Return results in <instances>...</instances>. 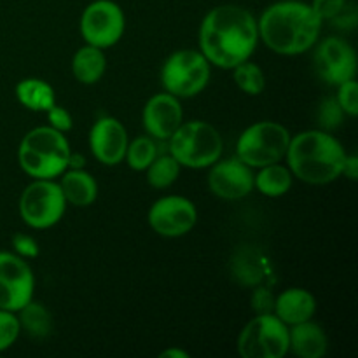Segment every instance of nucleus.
Instances as JSON below:
<instances>
[{
  "label": "nucleus",
  "mask_w": 358,
  "mask_h": 358,
  "mask_svg": "<svg viewBox=\"0 0 358 358\" xmlns=\"http://www.w3.org/2000/svg\"><path fill=\"white\" fill-rule=\"evenodd\" d=\"M69 166H72V168H84V157H83V156H77V154L70 152Z\"/></svg>",
  "instance_id": "36"
},
{
  "label": "nucleus",
  "mask_w": 358,
  "mask_h": 358,
  "mask_svg": "<svg viewBox=\"0 0 358 358\" xmlns=\"http://www.w3.org/2000/svg\"><path fill=\"white\" fill-rule=\"evenodd\" d=\"M184 112L177 96L170 93L154 94L143 107V128L157 140H168L182 124Z\"/></svg>",
  "instance_id": "16"
},
{
  "label": "nucleus",
  "mask_w": 358,
  "mask_h": 358,
  "mask_svg": "<svg viewBox=\"0 0 358 358\" xmlns=\"http://www.w3.org/2000/svg\"><path fill=\"white\" fill-rule=\"evenodd\" d=\"M315 69L324 83L339 86L346 80L355 79L357 55L343 38L327 37L315 51Z\"/></svg>",
  "instance_id": "13"
},
{
  "label": "nucleus",
  "mask_w": 358,
  "mask_h": 358,
  "mask_svg": "<svg viewBox=\"0 0 358 358\" xmlns=\"http://www.w3.org/2000/svg\"><path fill=\"white\" fill-rule=\"evenodd\" d=\"M70 145L65 133L38 126L23 136L17 149V163L21 170L34 178L59 177L69 168Z\"/></svg>",
  "instance_id": "4"
},
{
  "label": "nucleus",
  "mask_w": 358,
  "mask_h": 358,
  "mask_svg": "<svg viewBox=\"0 0 358 358\" xmlns=\"http://www.w3.org/2000/svg\"><path fill=\"white\" fill-rule=\"evenodd\" d=\"M273 311L283 324L292 327L313 318L317 311V299L304 289H289L276 297Z\"/></svg>",
  "instance_id": "17"
},
{
  "label": "nucleus",
  "mask_w": 358,
  "mask_h": 358,
  "mask_svg": "<svg viewBox=\"0 0 358 358\" xmlns=\"http://www.w3.org/2000/svg\"><path fill=\"white\" fill-rule=\"evenodd\" d=\"M334 24L338 28H343V30H350V28H353L357 24V9L355 6H353L352 2H348L345 6V9L341 10V13L338 14V16L334 17Z\"/></svg>",
  "instance_id": "33"
},
{
  "label": "nucleus",
  "mask_w": 358,
  "mask_h": 358,
  "mask_svg": "<svg viewBox=\"0 0 358 358\" xmlns=\"http://www.w3.org/2000/svg\"><path fill=\"white\" fill-rule=\"evenodd\" d=\"M66 199L52 178H35L20 198V215L31 229H49L62 220Z\"/></svg>",
  "instance_id": "9"
},
{
  "label": "nucleus",
  "mask_w": 358,
  "mask_h": 358,
  "mask_svg": "<svg viewBox=\"0 0 358 358\" xmlns=\"http://www.w3.org/2000/svg\"><path fill=\"white\" fill-rule=\"evenodd\" d=\"M257 20L241 6L213 7L199 27V51L210 65L233 70L247 62L257 48Z\"/></svg>",
  "instance_id": "1"
},
{
  "label": "nucleus",
  "mask_w": 358,
  "mask_h": 358,
  "mask_svg": "<svg viewBox=\"0 0 358 358\" xmlns=\"http://www.w3.org/2000/svg\"><path fill=\"white\" fill-rule=\"evenodd\" d=\"M322 23L311 3L282 0L271 3L257 21L259 37L271 51L283 56L306 52L317 44Z\"/></svg>",
  "instance_id": "2"
},
{
  "label": "nucleus",
  "mask_w": 358,
  "mask_h": 358,
  "mask_svg": "<svg viewBox=\"0 0 358 358\" xmlns=\"http://www.w3.org/2000/svg\"><path fill=\"white\" fill-rule=\"evenodd\" d=\"M343 114H345V112L339 107L338 100H336V98H327V100L322 103L320 112H318L320 126L325 131H332V129H336L343 122Z\"/></svg>",
  "instance_id": "29"
},
{
  "label": "nucleus",
  "mask_w": 358,
  "mask_h": 358,
  "mask_svg": "<svg viewBox=\"0 0 358 358\" xmlns=\"http://www.w3.org/2000/svg\"><path fill=\"white\" fill-rule=\"evenodd\" d=\"M59 187L66 203L80 206V208L93 205L98 196V184L87 171H84L83 168H72L69 171H63Z\"/></svg>",
  "instance_id": "19"
},
{
  "label": "nucleus",
  "mask_w": 358,
  "mask_h": 358,
  "mask_svg": "<svg viewBox=\"0 0 358 358\" xmlns=\"http://www.w3.org/2000/svg\"><path fill=\"white\" fill-rule=\"evenodd\" d=\"M147 219L159 236L180 238L194 227L198 212L194 203L184 196H164L150 206Z\"/></svg>",
  "instance_id": "12"
},
{
  "label": "nucleus",
  "mask_w": 358,
  "mask_h": 358,
  "mask_svg": "<svg viewBox=\"0 0 358 358\" xmlns=\"http://www.w3.org/2000/svg\"><path fill=\"white\" fill-rule=\"evenodd\" d=\"M90 147L93 156L107 166H115L124 159L128 149V133L115 117L98 119L90 131Z\"/></svg>",
  "instance_id": "15"
},
{
  "label": "nucleus",
  "mask_w": 358,
  "mask_h": 358,
  "mask_svg": "<svg viewBox=\"0 0 358 358\" xmlns=\"http://www.w3.org/2000/svg\"><path fill=\"white\" fill-rule=\"evenodd\" d=\"M20 318L14 311L0 310V353L9 350L20 338Z\"/></svg>",
  "instance_id": "27"
},
{
  "label": "nucleus",
  "mask_w": 358,
  "mask_h": 358,
  "mask_svg": "<svg viewBox=\"0 0 358 358\" xmlns=\"http://www.w3.org/2000/svg\"><path fill=\"white\" fill-rule=\"evenodd\" d=\"M208 187L222 199H241L254 189V173L248 164L238 157L226 161H215L208 173Z\"/></svg>",
  "instance_id": "14"
},
{
  "label": "nucleus",
  "mask_w": 358,
  "mask_h": 358,
  "mask_svg": "<svg viewBox=\"0 0 358 358\" xmlns=\"http://www.w3.org/2000/svg\"><path fill=\"white\" fill-rule=\"evenodd\" d=\"M210 80V63L201 51L180 49L164 62L161 83L166 93L177 98H192L201 93Z\"/></svg>",
  "instance_id": "7"
},
{
  "label": "nucleus",
  "mask_w": 358,
  "mask_h": 358,
  "mask_svg": "<svg viewBox=\"0 0 358 358\" xmlns=\"http://www.w3.org/2000/svg\"><path fill=\"white\" fill-rule=\"evenodd\" d=\"M161 357H164V358H189V353L182 352V350H178V348H168V350H164L163 353H161Z\"/></svg>",
  "instance_id": "35"
},
{
  "label": "nucleus",
  "mask_w": 358,
  "mask_h": 358,
  "mask_svg": "<svg viewBox=\"0 0 358 358\" xmlns=\"http://www.w3.org/2000/svg\"><path fill=\"white\" fill-rule=\"evenodd\" d=\"M338 100L339 107L343 108L345 114H348L350 117H357L358 114V84L355 79H350L346 83L339 84L338 86Z\"/></svg>",
  "instance_id": "28"
},
{
  "label": "nucleus",
  "mask_w": 358,
  "mask_h": 358,
  "mask_svg": "<svg viewBox=\"0 0 358 358\" xmlns=\"http://www.w3.org/2000/svg\"><path fill=\"white\" fill-rule=\"evenodd\" d=\"M290 133L285 126L261 121L248 126L236 143V157L250 168L280 163L289 149Z\"/></svg>",
  "instance_id": "6"
},
{
  "label": "nucleus",
  "mask_w": 358,
  "mask_h": 358,
  "mask_svg": "<svg viewBox=\"0 0 358 358\" xmlns=\"http://www.w3.org/2000/svg\"><path fill=\"white\" fill-rule=\"evenodd\" d=\"M170 156L180 166L208 168L219 161L222 154V138L212 124L205 121L182 122L177 131L168 138Z\"/></svg>",
  "instance_id": "5"
},
{
  "label": "nucleus",
  "mask_w": 358,
  "mask_h": 358,
  "mask_svg": "<svg viewBox=\"0 0 358 358\" xmlns=\"http://www.w3.org/2000/svg\"><path fill=\"white\" fill-rule=\"evenodd\" d=\"M16 98L23 107L34 112H45L56 103L51 84L35 77H28L16 84Z\"/></svg>",
  "instance_id": "21"
},
{
  "label": "nucleus",
  "mask_w": 358,
  "mask_h": 358,
  "mask_svg": "<svg viewBox=\"0 0 358 358\" xmlns=\"http://www.w3.org/2000/svg\"><path fill=\"white\" fill-rule=\"evenodd\" d=\"M45 114H48V121L51 128L58 129V131L62 133H66L72 129L73 126L72 115H70V112L66 110V108L58 107V105L55 103L49 110H45Z\"/></svg>",
  "instance_id": "30"
},
{
  "label": "nucleus",
  "mask_w": 358,
  "mask_h": 358,
  "mask_svg": "<svg viewBox=\"0 0 358 358\" xmlns=\"http://www.w3.org/2000/svg\"><path fill=\"white\" fill-rule=\"evenodd\" d=\"M126 20L121 6L112 0H94L80 16V34L90 45L112 48L124 34Z\"/></svg>",
  "instance_id": "10"
},
{
  "label": "nucleus",
  "mask_w": 358,
  "mask_h": 358,
  "mask_svg": "<svg viewBox=\"0 0 358 358\" xmlns=\"http://www.w3.org/2000/svg\"><path fill=\"white\" fill-rule=\"evenodd\" d=\"M20 325L21 331L27 332L28 336L35 339H42L51 334L52 318L51 313L42 306L41 303H34V299L24 304L20 311Z\"/></svg>",
  "instance_id": "23"
},
{
  "label": "nucleus",
  "mask_w": 358,
  "mask_h": 358,
  "mask_svg": "<svg viewBox=\"0 0 358 358\" xmlns=\"http://www.w3.org/2000/svg\"><path fill=\"white\" fill-rule=\"evenodd\" d=\"M289 348V325L275 313H259L238 338V352L243 358H283Z\"/></svg>",
  "instance_id": "8"
},
{
  "label": "nucleus",
  "mask_w": 358,
  "mask_h": 358,
  "mask_svg": "<svg viewBox=\"0 0 358 358\" xmlns=\"http://www.w3.org/2000/svg\"><path fill=\"white\" fill-rule=\"evenodd\" d=\"M290 348L301 358H322L327 353V336L324 329L311 320L292 325L289 331Z\"/></svg>",
  "instance_id": "18"
},
{
  "label": "nucleus",
  "mask_w": 358,
  "mask_h": 358,
  "mask_svg": "<svg viewBox=\"0 0 358 358\" xmlns=\"http://www.w3.org/2000/svg\"><path fill=\"white\" fill-rule=\"evenodd\" d=\"M343 173L350 178V180H357L358 177V157L353 154V156H346L345 168H343Z\"/></svg>",
  "instance_id": "34"
},
{
  "label": "nucleus",
  "mask_w": 358,
  "mask_h": 358,
  "mask_svg": "<svg viewBox=\"0 0 358 358\" xmlns=\"http://www.w3.org/2000/svg\"><path fill=\"white\" fill-rule=\"evenodd\" d=\"M147 182L154 189H166L173 184L180 173V164L177 163L173 156H159L154 157L152 163L147 166Z\"/></svg>",
  "instance_id": "24"
},
{
  "label": "nucleus",
  "mask_w": 358,
  "mask_h": 358,
  "mask_svg": "<svg viewBox=\"0 0 358 358\" xmlns=\"http://www.w3.org/2000/svg\"><path fill=\"white\" fill-rule=\"evenodd\" d=\"M107 69V58L103 49L96 45L86 44L73 55L72 58V73L79 83L94 84L103 77Z\"/></svg>",
  "instance_id": "20"
},
{
  "label": "nucleus",
  "mask_w": 358,
  "mask_h": 358,
  "mask_svg": "<svg viewBox=\"0 0 358 358\" xmlns=\"http://www.w3.org/2000/svg\"><path fill=\"white\" fill-rule=\"evenodd\" d=\"M35 278L30 266L13 252H0V310L17 311L34 299Z\"/></svg>",
  "instance_id": "11"
},
{
  "label": "nucleus",
  "mask_w": 358,
  "mask_h": 358,
  "mask_svg": "<svg viewBox=\"0 0 358 358\" xmlns=\"http://www.w3.org/2000/svg\"><path fill=\"white\" fill-rule=\"evenodd\" d=\"M254 187L268 198H278L289 192L292 187V173L287 166L280 163L262 166L257 175H254Z\"/></svg>",
  "instance_id": "22"
},
{
  "label": "nucleus",
  "mask_w": 358,
  "mask_h": 358,
  "mask_svg": "<svg viewBox=\"0 0 358 358\" xmlns=\"http://www.w3.org/2000/svg\"><path fill=\"white\" fill-rule=\"evenodd\" d=\"M348 3V0H313L311 7L315 9V13L320 16L322 21L325 20H334L345 6Z\"/></svg>",
  "instance_id": "31"
},
{
  "label": "nucleus",
  "mask_w": 358,
  "mask_h": 358,
  "mask_svg": "<svg viewBox=\"0 0 358 358\" xmlns=\"http://www.w3.org/2000/svg\"><path fill=\"white\" fill-rule=\"evenodd\" d=\"M234 83L236 86L240 87L243 93L252 94H261L266 87V79H264V72L259 69L255 63L252 62H243L240 65L234 66Z\"/></svg>",
  "instance_id": "26"
},
{
  "label": "nucleus",
  "mask_w": 358,
  "mask_h": 358,
  "mask_svg": "<svg viewBox=\"0 0 358 358\" xmlns=\"http://www.w3.org/2000/svg\"><path fill=\"white\" fill-rule=\"evenodd\" d=\"M13 247L20 257L34 259L38 255V245L31 236L23 233H17L13 236Z\"/></svg>",
  "instance_id": "32"
},
{
  "label": "nucleus",
  "mask_w": 358,
  "mask_h": 358,
  "mask_svg": "<svg viewBox=\"0 0 358 358\" xmlns=\"http://www.w3.org/2000/svg\"><path fill=\"white\" fill-rule=\"evenodd\" d=\"M156 156V143L149 136H138V138L133 140L131 143H128V149L124 154L128 166L135 171H145Z\"/></svg>",
  "instance_id": "25"
},
{
  "label": "nucleus",
  "mask_w": 358,
  "mask_h": 358,
  "mask_svg": "<svg viewBox=\"0 0 358 358\" xmlns=\"http://www.w3.org/2000/svg\"><path fill=\"white\" fill-rule=\"evenodd\" d=\"M346 150L338 138L324 129H310L290 136L287 161L294 177L306 184H331L343 175Z\"/></svg>",
  "instance_id": "3"
}]
</instances>
